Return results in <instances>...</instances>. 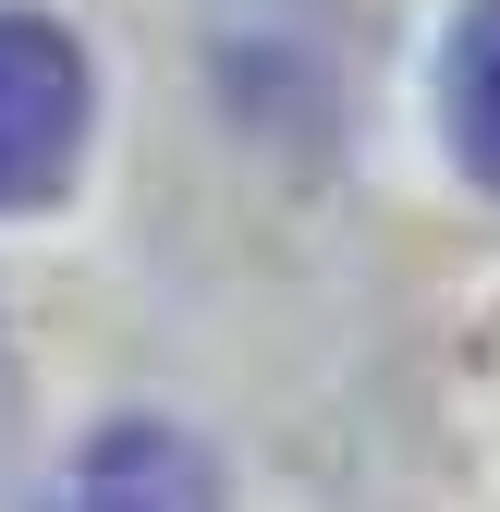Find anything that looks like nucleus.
<instances>
[{"mask_svg": "<svg viewBox=\"0 0 500 512\" xmlns=\"http://www.w3.org/2000/svg\"><path fill=\"white\" fill-rule=\"evenodd\" d=\"M49 512H220V476H208V452L183 427H98L86 452H74V476L49 488Z\"/></svg>", "mask_w": 500, "mask_h": 512, "instance_id": "2", "label": "nucleus"}, {"mask_svg": "<svg viewBox=\"0 0 500 512\" xmlns=\"http://www.w3.org/2000/svg\"><path fill=\"white\" fill-rule=\"evenodd\" d=\"M440 110H452L464 171L500 183V0H464V25H452V74H440Z\"/></svg>", "mask_w": 500, "mask_h": 512, "instance_id": "3", "label": "nucleus"}, {"mask_svg": "<svg viewBox=\"0 0 500 512\" xmlns=\"http://www.w3.org/2000/svg\"><path fill=\"white\" fill-rule=\"evenodd\" d=\"M86 159V49L49 13H0V208H49Z\"/></svg>", "mask_w": 500, "mask_h": 512, "instance_id": "1", "label": "nucleus"}, {"mask_svg": "<svg viewBox=\"0 0 500 512\" xmlns=\"http://www.w3.org/2000/svg\"><path fill=\"white\" fill-rule=\"evenodd\" d=\"M0 427H13V366H0Z\"/></svg>", "mask_w": 500, "mask_h": 512, "instance_id": "4", "label": "nucleus"}]
</instances>
